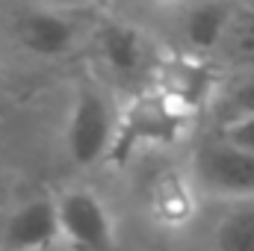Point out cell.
Instances as JSON below:
<instances>
[{
	"label": "cell",
	"instance_id": "cell-1",
	"mask_svg": "<svg viewBox=\"0 0 254 251\" xmlns=\"http://www.w3.org/2000/svg\"><path fill=\"white\" fill-rule=\"evenodd\" d=\"M116 136H119V116L113 113L110 101L98 89L83 86L71 104L68 125H65L68 157L77 166H95L113 157Z\"/></svg>",
	"mask_w": 254,
	"mask_h": 251
},
{
	"label": "cell",
	"instance_id": "cell-2",
	"mask_svg": "<svg viewBox=\"0 0 254 251\" xmlns=\"http://www.w3.org/2000/svg\"><path fill=\"white\" fill-rule=\"evenodd\" d=\"M187 110H181L175 101H169L163 92L154 95H142L136 98L127 113L119 119V136H116V148L113 157L125 160V154H130L133 148L142 145H163L178 139L181 127L187 122Z\"/></svg>",
	"mask_w": 254,
	"mask_h": 251
},
{
	"label": "cell",
	"instance_id": "cell-3",
	"mask_svg": "<svg viewBox=\"0 0 254 251\" xmlns=\"http://www.w3.org/2000/svg\"><path fill=\"white\" fill-rule=\"evenodd\" d=\"M63 243L74 251H113L116 225L110 207L92 189H68L57 198Z\"/></svg>",
	"mask_w": 254,
	"mask_h": 251
},
{
	"label": "cell",
	"instance_id": "cell-4",
	"mask_svg": "<svg viewBox=\"0 0 254 251\" xmlns=\"http://www.w3.org/2000/svg\"><path fill=\"white\" fill-rule=\"evenodd\" d=\"M195 178L213 195L249 201L254 198V154L234 148L219 136L195 154Z\"/></svg>",
	"mask_w": 254,
	"mask_h": 251
},
{
	"label": "cell",
	"instance_id": "cell-5",
	"mask_svg": "<svg viewBox=\"0 0 254 251\" xmlns=\"http://www.w3.org/2000/svg\"><path fill=\"white\" fill-rule=\"evenodd\" d=\"M60 243H63L60 207L51 198H33L6 219L3 246L9 251H39Z\"/></svg>",
	"mask_w": 254,
	"mask_h": 251
},
{
	"label": "cell",
	"instance_id": "cell-6",
	"mask_svg": "<svg viewBox=\"0 0 254 251\" xmlns=\"http://www.w3.org/2000/svg\"><path fill=\"white\" fill-rule=\"evenodd\" d=\"M15 36L30 54L54 60V57H65L74 48L77 24L57 9H30L18 18Z\"/></svg>",
	"mask_w": 254,
	"mask_h": 251
},
{
	"label": "cell",
	"instance_id": "cell-7",
	"mask_svg": "<svg viewBox=\"0 0 254 251\" xmlns=\"http://www.w3.org/2000/svg\"><path fill=\"white\" fill-rule=\"evenodd\" d=\"M98 51L104 57L107 68L125 80H133L145 71L148 65V45H145V36L130 27V24H119V21H110L101 27L98 33Z\"/></svg>",
	"mask_w": 254,
	"mask_h": 251
},
{
	"label": "cell",
	"instance_id": "cell-8",
	"mask_svg": "<svg viewBox=\"0 0 254 251\" xmlns=\"http://www.w3.org/2000/svg\"><path fill=\"white\" fill-rule=\"evenodd\" d=\"M234 18H237V12L228 3H222V0H198L184 15V27H181L190 51L198 54V57L219 51L225 45L228 33H231Z\"/></svg>",
	"mask_w": 254,
	"mask_h": 251
},
{
	"label": "cell",
	"instance_id": "cell-9",
	"mask_svg": "<svg viewBox=\"0 0 254 251\" xmlns=\"http://www.w3.org/2000/svg\"><path fill=\"white\" fill-rule=\"evenodd\" d=\"M160 92L175 101L181 110H198L207 95L213 92V71L204 65V60L198 54L184 57V60H172V63L163 68V80H160Z\"/></svg>",
	"mask_w": 254,
	"mask_h": 251
},
{
	"label": "cell",
	"instance_id": "cell-10",
	"mask_svg": "<svg viewBox=\"0 0 254 251\" xmlns=\"http://www.w3.org/2000/svg\"><path fill=\"white\" fill-rule=\"evenodd\" d=\"M213 251H254V198L237 201L216 219Z\"/></svg>",
	"mask_w": 254,
	"mask_h": 251
},
{
	"label": "cell",
	"instance_id": "cell-11",
	"mask_svg": "<svg viewBox=\"0 0 254 251\" xmlns=\"http://www.w3.org/2000/svg\"><path fill=\"white\" fill-rule=\"evenodd\" d=\"M252 113H254V68H249L237 83H231L222 92V98H219V119H222V125H228V122L252 116Z\"/></svg>",
	"mask_w": 254,
	"mask_h": 251
},
{
	"label": "cell",
	"instance_id": "cell-12",
	"mask_svg": "<svg viewBox=\"0 0 254 251\" xmlns=\"http://www.w3.org/2000/svg\"><path fill=\"white\" fill-rule=\"evenodd\" d=\"M234 60L246 68H254V15H240L231 24V33L222 45Z\"/></svg>",
	"mask_w": 254,
	"mask_h": 251
},
{
	"label": "cell",
	"instance_id": "cell-13",
	"mask_svg": "<svg viewBox=\"0 0 254 251\" xmlns=\"http://www.w3.org/2000/svg\"><path fill=\"white\" fill-rule=\"evenodd\" d=\"M222 139L231 142L234 148L246 151V154H254V113L222 125Z\"/></svg>",
	"mask_w": 254,
	"mask_h": 251
},
{
	"label": "cell",
	"instance_id": "cell-14",
	"mask_svg": "<svg viewBox=\"0 0 254 251\" xmlns=\"http://www.w3.org/2000/svg\"><path fill=\"white\" fill-rule=\"evenodd\" d=\"M145 3H157V6H163V3H175V0H145Z\"/></svg>",
	"mask_w": 254,
	"mask_h": 251
},
{
	"label": "cell",
	"instance_id": "cell-15",
	"mask_svg": "<svg viewBox=\"0 0 254 251\" xmlns=\"http://www.w3.org/2000/svg\"><path fill=\"white\" fill-rule=\"evenodd\" d=\"M39 251H63V246H51V249H39Z\"/></svg>",
	"mask_w": 254,
	"mask_h": 251
}]
</instances>
